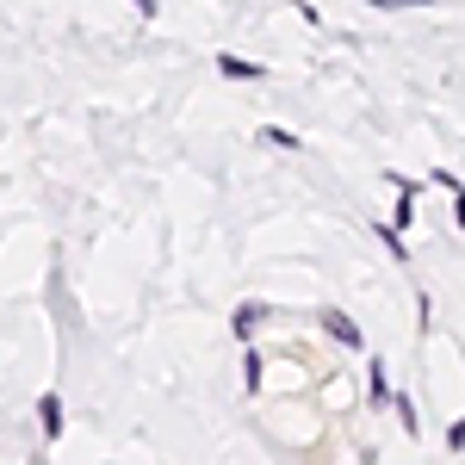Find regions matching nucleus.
Returning a JSON list of instances; mask_svg holds the SVG:
<instances>
[{
  "label": "nucleus",
  "instance_id": "1",
  "mask_svg": "<svg viewBox=\"0 0 465 465\" xmlns=\"http://www.w3.org/2000/svg\"><path fill=\"white\" fill-rule=\"evenodd\" d=\"M317 322H322V335H329L335 348H348V354H366V335H360V322L348 317V311L322 304V311H317Z\"/></svg>",
  "mask_w": 465,
  "mask_h": 465
},
{
  "label": "nucleus",
  "instance_id": "2",
  "mask_svg": "<svg viewBox=\"0 0 465 465\" xmlns=\"http://www.w3.org/2000/svg\"><path fill=\"white\" fill-rule=\"evenodd\" d=\"M63 422H69V416H63V397L44 391V397H37V434H44V447L63 440Z\"/></svg>",
  "mask_w": 465,
  "mask_h": 465
},
{
  "label": "nucleus",
  "instance_id": "3",
  "mask_svg": "<svg viewBox=\"0 0 465 465\" xmlns=\"http://www.w3.org/2000/svg\"><path fill=\"white\" fill-rule=\"evenodd\" d=\"M391 379H385V360H379V354H372V360H366V403H372V410H391Z\"/></svg>",
  "mask_w": 465,
  "mask_h": 465
},
{
  "label": "nucleus",
  "instance_id": "4",
  "mask_svg": "<svg viewBox=\"0 0 465 465\" xmlns=\"http://www.w3.org/2000/svg\"><path fill=\"white\" fill-rule=\"evenodd\" d=\"M217 74H223V81H267V63H249V56H236V50H223V56H217Z\"/></svg>",
  "mask_w": 465,
  "mask_h": 465
},
{
  "label": "nucleus",
  "instance_id": "5",
  "mask_svg": "<svg viewBox=\"0 0 465 465\" xmlns=\"http://www.w3.org/2000/svg\"><path fill=\"white\" fill-rule=\"evenodd\" d=\"M267 317H273V311H267L261 298H249V304H236V317H230V329H236L242 341H254V335H261V322H267Z\"/></svg>",
  "mask_w": 465,
  "mask_h": 465
},
{
  "label": "nucleus",
  "instance_id": "6",
  "mask_svg": "<svg viewBox=\"0 0 465 465\" xmlns=\"http://www.w3.org/2000/svg\"><path fill=\"white\" fill-rule=\"evenodd\" d=\"M391 410H397V429L410 434V440H422V410H416V397L397 391V397H391Z\"/></svg>",
  "mask_w": 465,
  "mask_h": 465
},
{
  "label": "nucleus",
  "instance_id": "7",
  "mask_svg": "<svg viewBox=\"0 0 465 465\" xmlns=\"http://www.w3.org/2000/svg\"><path fill=\"white\" fill-rule=\"evenodd\" d=\"M242 385H249V397L261 391V385H267V354H254V348L242 354Z\"/></svg>",
  "mask_w": 465,
  "mask_h": 465
},
{
  "label": "nucleus",
  "instance_id": "8",
  "mask_svg": "<svg viewBox=\"0 0 465 465\" xmlns=\"http://www.w3.org/2000/svg\"><path fill=\"white\" fill-rule=\"evenodd\" d=\"M261 143H267V149H304V137L286 131V124H261Z\"/></svg>",
  "mask_w": 465,
  "mask_h": 465
},
{
  "label": "nucleus",
  "instance_id": "9",
  "mask_svg": "<svg viewBox=\"0 0 465 465\" xmlns=\"http://www.w3.org/2000/svg\"><path fill=\"white\" fill-rule=\"evenodd\" d=\"M372 236L391 249V261H410V249H403V236H397V223H372Z\"/></svg>",
  "mask_w": 465,
  "mask_h": 465
},
{
  "label": "nucleus",
  "instance_id": "10",
  "mask_svg": "<svg viewBox=\"0 0 465 465\" xmlns=\"http://www.w3.org/2000/svg\"><path fill=\"white\" fill-rule=\"evenodd\" d=\"M447 453H465V416H460V422H447Z\"/></svg>",
  "mask_w": 465,
  "mask_h": 465
},
{
  "label": "nucleus",
  "instance_id": "11",
  "mask_svg": "<svg viewBox=\"0 0 465 465\" xmlns=\"http://www.w3.org/2000/svg\"><path fill=\"white\" fill-rule=\"evenodd\" d=\"M453 223H460V230H465V186H460V193H453Z\"/></svg>",
  "mask_w": 465,
  "mask_h": 465
},
{
  "label": "nucleus",
  "instance_id": "12",
  "mask_svg": "<svg viewBox=\"0 0 465 465\" xmlns=\"http://www.w3.org/2000/svg\"><path fill=\"white\" fill-rule=\"evenodd\" d=\"M372 6H385V13H391V6H434V0H372Z\"/></svg>",
  "mask_w": 465,
  "mask_h": 465
},
{
  "label": "nucleus",
  "instance_id": "13",
  "mask_svg": "<svg viewBox=\"0 0 465 465\" xmlns=\"http://www.w3.org/2000/svg\"><path fill=\"white\" fill-rule=\"evenodd\" d=\"M131 6H137V13H143V19H155V0H131Z\"/></svg>",
  "mask_w": 465,
  "mask_h": 465
}]
</instances>
